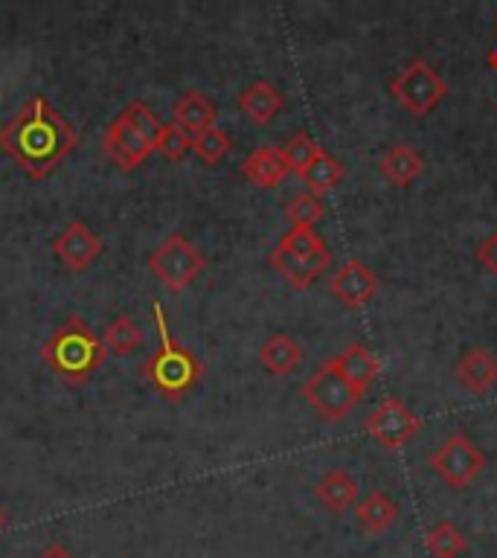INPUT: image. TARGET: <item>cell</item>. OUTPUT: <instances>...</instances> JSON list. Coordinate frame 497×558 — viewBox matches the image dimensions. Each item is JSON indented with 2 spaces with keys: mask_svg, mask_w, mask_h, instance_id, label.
<instances>
[{
  "mask_svg": "<svg viewBox=\"0 0 497 558\" xmlns=\"http://www.w3.org/2000/svg\"><path fill=\"white\" fill-rule=\"evenodd\" d=\"M151 308H155V326H157V338H160V347L151 357H148V364L143 366V373L151 384H155V390L166 399H181L186 392L201 381V373H204V366L195 357L192 349H186L181 340L172 338V331H169V323H166V308L160 300H151Z\"/></svg>",
  "mask_w": 497,
  "mask_h": 558,
  "instance_id": "3957f363",
  "label": "cell"
},
{
  "mask_svg": "<svg viewBox=\"0 0 497 558\" xmlns=\"http://www.w3.org/2000/svg\"><path fill=\"white\" fill-rule=\"evenodd\" d=\"M242 174L256 186H265V190H274L279 183L286 181L288 166L282 160V151L274 146H262L256 151L247 155V160L242 163Z\"/></svg>",
  "mask_w": 497,
  "mask_h": 558,
  "instance_id": "ac0fdd59",
  "label": "cell"
},
{
  "mask_svg": "<svg viewBox=\"0 0 497 558\" xmlns=\"http://www.w3.org/2000/svg\"><path fill=\"white\" fill-rule=\"evenodd\" d=\"M230 146H233V140H230V134H227L225 129H218V125L207 129L204 134H198V137H192V151H195L207 166L221 163L227 157V151H230Z\"/></svg>",
  "mask_w": 497,
  "mask_h": 558,
  "instance_id": "d4e9b609",
  "label": "cell"
},
{
  "mask_svg": "<svg viewBox=\"0 0 497 558\" xmlns=\"http://www.w3.org/2000/svg\"><path fill=\"white\" fill-rule=\"evenodd\" d=\"M329 364L335 366V369H338L349 384H352V390H355L357 396H364V392L373 387L375 378H378V373H381L378 357H375L366 347H361V343L347 347L340 355L331 357Z\"/></svg>",
  "mask_w": 497,
  "mask_h": 558,
  "instance_id": "5bb4252c",
  "label": "cell"
},
{
  "mask_svg": "<svg viewBox=\"0 0 497 558\" xmlns=\"http://www.w3.org/2000/svg\"><path fill=\"white\" fill-rule=\"evenodd\" d=\"M277 247L294 253V256H320L326 253V242L320 239V233H314V227H291L282 239H279Z\"/></svg>",
  "mask_w": 497,
  "mask_h": 558,
  "instance_id": "4316f807",
  "label": "cell"
},
{
  "mask_svg": "<svg viewBox=\"0 0 497 558\" xmlns=\"http://www.w3.org/2000/svg\"><path fill=\"white\" fill-rule=\"evenodd\" d=\"M172 117L178 129L186 131L190 137H198V134H204V131L216 125L218 108L216 102L207 99L201 90H186V94H181L174 99Z\"/></svg>",
  "mask_w": 497,
  "mask_h": 558,
  "instance_id": "9a60e30c",
  "label": "cell"
},
{
  "mask_svg": "<svg viewBox=\"0 0 497 558\" xmlns=\"http://www.w3.org/2000/svg\"><path fill=\"white\" fill-rule=\"evenodd\" d=\"M102 148L105 155L111 157L122 172H131V169H137L140 163H146V157L155 151L157 143L148 137L146 131L140 129L137 122L131 120L129 113L122 111L120 117L108 125V131H105Z\"/></svg>",
  "mask_w": 497,
  "mask_h": 558,
  "instance_id": "9c48e42d",
  "label": "cell"
},
{
  "mask_svg": "<svg viewBox=\"0 0 497 558\" xmlns=\"http://www.w3.org/2000/svg\"><path fill=\"white\" fill-rule=\"evenodd\" d=\"M122 558H131V556H122Z\"/></svg>",
  "mask_w": 497,
  "mask_h": 558,
  "instance_id": "836d02e7",
  "label": "cell"
},
{
  "mask_svg": "<svg viewBox=\"0 0 497 558\" xmlns=\"http://www.w3.org/2000/svg\"><path fill=\"white\" fill-rule=\"evenodd\" d=\"M0 530H3V512H0Z\"/></svg>",
  "mask_w": 497,
  "mask_h": 558,
  "instance_id": "d6a6232c",
  "label": "cell"
},
{
  "mask_svg": "<svg viewBox=\"0 0 497 558\" xmlns=\"http://www.w3.org/2000/svg\"><path fill=\"white\" fill-rule=\"evenodd\" d=\"M76 131L44 96H33L0 129V148L29 178H47L76 148Z\"/></svg>",
  "mask_w": 497,
  "mask_h": 558,
  "instance_id": "6da1fadb",
  "label": "cell"
},
{
  "mask_svg": "<svg viewBox=\"0 0 497 558\" xmlns=\"http://www.w3.org/2000/svg\"><path fill=\"white\" fill-rule=\"evenodd\" d=\"M270 265L288 279V286L296 288V291H305L312 286L314 279L320 277L323 270L331 265V253H320V256H294V253L282 251V247H274L270 251Z\"/></svg>",
  "mask_w": 497,
  "mask_h": 558,
  "instance_id": "4fadbf2b",
  "label": "cell"
},
{
  "mask_svg": "<svg viewBox=\"0 0 497 558\" xmlns=\"http://www.w3.org/2000/svg\"><path fill=\"white\" fill-rule=\"evenodd\" d=\"M41 357L68 384H85L105 364L108 349L82 317H70L44 343Z\"/></svg>",
  "mask_w": 497,
  "mask_h": 558,
  "instance_id": "7a4b0ae2",
  "label": "cell"
},
{
  "mask_svg": "<svg viewBox=\"0 0 497 558\" xmlns=\"http://www.w3.org/2000/svg\"><path fill=\"white\" fill-rule=\"evenodd\" d=\"M477 259L488 274H495L497 277V230L495 233H488L486 239L477 244Z\"/></svg>",
  "mask_w": 497,
  "mask_h": 558,
  "instance_id": "f546056e",
  "label": "cell"
},
{
  "mask_svg": "<svg viewBox=\"0 0 497 558\" xmlns=\"http://www.w3.org/2000/svg\"><path fill=\"white\" fill-rule=\"evenodd\" d=\"M331 294L338 296L347 308H361L375 296L378 291V279L361 259H347L340 270L329 279Z\"/></svg>",
  "mask_w": 497,
  "mask_h": 558,
  "instance_id": "8fae6325",
  "label": "cell"
},
{
  "mask_svg": "<svg viewBox=\"0 0 497 558\" xmlns=\"http://www.w3.org/2000/svg\"><path fill=\"white\" fill-rule=\"evenodd\" d=\"M431 465L443 477V483H448L451 488H465L480 477V471L486 469V453L480 451L465 434H453L431 453Z\"/></svg>",
  "mask_w": 497,
  "mask_h": 558,
  "instance_id": "ba28073f",
  "label": "cell"
},
{
  "mask_svg": "<svg viewBox=\"0 0 497 558\" xmlns=\"http://www.w3.org/2000/svg\"><path fill=\"white\" fill-rule=\"evenodd\" d=\"M259 361L268 373L288 375L291 369L300 366V361H303V349H300V343H296L291 335H282V331H279V335H270V338L262 343Z\"/></svg>",
  "mask_w": 497,
  "mask_h": 558,
  "instance_id": "44dd1931",
  "label": "cell"
},
{
  "mask_svg": "<svg viewBox=\"0 0 497 558\" xmlns=\"http://www.w3.org/2000/svg\"><path fill=\"white\" fill-rule=\"evenodd\" d=\"M155 151H160L169 163H178L192 151V137L183 129H178L174 122H169V125H163V134L157 140Z\"/></svg>",
  "mask_w": 497,
  "mask_h": 558,
  "instance_id": "f1b7e54d",
  "label": "cell"
},
{
  "mask_svg": "<svg viewBox=\"0 0 497 558\" xmlns=\"http://www.w3.org/2000/svg\"><path fill=\"white\" fill-rule=\"evenodd\" d=\"M207 259L195 244L181 233H172L151 256H148V270L155 274L157 282H163L172 291H183V288L195 282L204 274Z\"/></svg>",
  "mask_w": 497,
  "mask_h": 558,
  "instance_id": "277c9868",
  "label": "cell"
},
{
  "mask_svg": "<svg viewBox=\"0 0 497 558\" xmlns=\"http://www.w3.org/2000/svg\"><path fill=\"white\" fill-rule=\"evenodd\" d=\"M279 151H282V160H286L288 172L300 174L305 166L312 163L314 157L320 155V146H317V143H314V140L305 134V131H296L294 137L288 140L286 146L279 148Z\"/></svg>",
  "mask_w": 497,
  "mask_h": 558,
  "instance_id": "83f0119b",
  "label": "cell"
},
{
  "mask_svg": "<svg viewBox=\"0 0 497 558\" xmlns=\"http://www.w3.org/2000/svg\"><path fill=\"white\" fill-rule=\"evenodd\" d=\"M390 94L413 117H427L445 99L448 85H445V78L425 59H413L408 68L392 76Z\"/></svg>",
  "mask_w": 497,
  "mask_h": 558,
  "instance_id": "5b68a950",
  "label": "cell"
},
{
  "mask_svg": "<svg viewBox=\"0 0 497 558\" xmlns=\"http://www.w3.org/2000/svg\"><path fill=\"white\" fill-rule=\"evenodd\" d=\"M300 178H303V183L308 186V192H314V195H326V192L335 190L340 183V178H343V163H340L338 157H331L329 151H323L320 148V155L305 166L303 172H300Z\"/></svg>",
  "mask_w": 497,
  "mask_h": 558,
  "instance_id": "603a6c76",
  "label": "cell"
},
{
  "mask_svg": "<svg viewBox=\"0 0 497 558\" xmlns=\"http://www.w3.org/2000/svg\"><path fill=\"white\" fill-rule=\"evenodd\" d=\"M314 497H317L323 509H329L331 514H343L349 506L357 500V483L349 471L331 469L326 471L320 477V483L314 486Z\"/></svg>",
  "mask_w": 497,
  "mask_h": 558,
  "instance_id": "e0dca14e",
  "label": "cell"
},
{
  "mask_svg": "<svg viewBox=\"0 0 497 558\" xmlns=\"http://www.w3.org/2000/svg\"><path fill=\"white\" fill-rule=\"evenodd\" d=\"M143 329H140L137 323L131 320L129 314H120L117 320H111L105 326L102 331V343L108 349V355H131V352H137L143 347Z\"/></svg>",
  "mask_w": 497,
  "mask_h": 558,
  "instance_id": "7402d4cb",
  "label": "cell"
},
{
  "mask_svg": "<svg viewBox=\"0 0 497 558\" xmlns=\"http://www.w3.org/2000/svg\"><path fill=\"white\" fill-rule=\"evenodd\" d=\"M457 381L474 396H486L497 384V357L492 355V349L471 347L465 349L457 361Z\"/></svg>",
  "mask_w": 497,
  "mask_h": 558,
  "instance_id": "7c38bea8",
  "label": "cell"
},
{
  "mask_svg": "<svg viewBox=\"0 0 497 558\" xmlns=\"http://www.w3.org/2000/svg\"><path fill=\"white\" fill-rule=\"evenodd\" d=\"M366 434L381 445L384 451H399L422 430V418L396 396H387L373 408L364 422Z\"/></svg>",
  "mask_w": 497,
  "mask_h": 558,
  "instance_id": "8992f818",
  "label": "cell"
},
{
  "mask_svg": "<svg viewBox=\"0 0 497 558\" xmlns=\"http://www.w3.org/2000/svg\"><path fill=\"white\" fill-rule=\"evenodd\" d=\"M355 518L369 535H381V532H387L392 523L399 521V504H396L390 495H384V492L375 488V492H369V495L357 504Z\"/></svg>",
  "mask_w": 497,
  "mask_h": 558,
  "instance_id": "ffe728a7",
  "label": "cell"
},
{
  "mask_svg": "<svg viewBox=\"0 0 497 558\" xmlns=\"http://www.w3.org/2000/svg\"><path fill=\"white\" fill-rule=\"evenodd\" d=\"M38 558H76L73 553H70L64 544H59V541H52V544H47V547L38 553Z\"/></svg>",
  "mask_w": 497,
  "mask_h": 558,
  "instance_id": "4dcf8cb0",
  "label": "cell"
},
{
  "mask_svg": "<svg viewBox=\"0 0 497 558\" xmlns=\"http://www.w3.org/2000/svg\"><path fill=\"white\" fill-rule=\"evenodd\" d=\"M286 216L291 221V227H314L326 216V204H323L320 195L314 192H300L294 198L288 201Z\"/></svg>",
  "mask_w": 497,
  "mask_h": 558,
  "instance_id": "484cf974",
  "label": "cell"
},
{
  "mask_svg": "<svg viewBox=\"0 0 497 558\" xmlns=\"http://www.w3.org/2000/svg\"><path fill=\"white\" fill-rule=\"evenodd\" d=\"M102 235L96 233L94 227H87L85 221H70V225L52 239V253L59 256L64 268L76 270V274L90 268V265L102 256Z\"/></svg>",
  "mask_w": 497,
  "mask_h": 558,
  "instance_id": "30bf717a",
  "label": "cell"
},
{
  "mask_svg": "<svg viewBox=\"0 0 497 558\" xmlns=\"http://www.w3.org/2000/svg\"><path fill=\"white\" fill-rule=\"evenodd\" d=\"M425 547L434 558H457L469 549V541L451 521H439L427 530Z\"/></svg>",
  "mask_w": 497,
  "mask_h": 558,
  "instance_id": "cb8c5ba5",
  "label": "cell"
},
{
  "mask_svg": "<svg viewBox=\"0 0 497 558\" xmlns=\"http://www.w3.org/2000/svg\"><path fill=\"white\" fill-rule=\"evenodd\" d=\"M384 181H390L392 186H408L425 172V157L419 155L413 146H392L378 163Z\"/></svg>",
  "mask_w": 497,
  "mask_h": 558,
  "instance_id": "d6986e66",
  "label": "cell"
},
{
  "mask_svg": "<svg viewBox=\"0 0 497 558\" xmlns=\"http://www.w3.org/2000/svg\"><path fill=\"white\" fill-rule=\"evenodd\" d=\"M303 396L305 401H308L323 418H329V422L347 418L349 413H352V408L357 404V399H361V396L352 390V384H349L329 361H326L317 373L308 375V381L303 384Z\"/></svg>",
  "mask_w": 497,
  "mask_h": 558,
  "instance_id": "52a82bcc",
  "label": "cell"
},
{
  "mask_svg": "<svg viewBox=\"0 0 497 558\" xmlns=\"http://www.w3.org/2000/svg\"><path fill=\"white\" fill-rule=\"evenodd\" d=\"M235 102H239V108L244 111V117L251 122H256V125H268V122L286 108V99L279 94V87L265 82V78L244 87Z\"/></svg>",
  "mask_w": 497,
  "mask_h": 558,
  "instance_id": "2e32d148",
  "label": "cell"
},
{
  "mask_svg": "<svg viewBox=\"0 0 497 558\" xmlns=\"http://www.w3.org/2000/svg\"><path fill=\"white\" fill-rule=\"evenodd\" d=\"M488 68H492L497 73V47L492 52H488Z\"/></svg>",
  "mask_w": 497,
  "mask_h": 558,
  "instance_id": "1f68e13d",
  "label": "cell"
}]
</instances>
